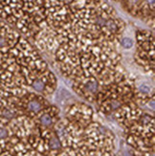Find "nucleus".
<instances>
[{"label": "nucleus", "mask_w": 155, "mask_h": 156, "mask_svg": "<svg viewBox=\"0 0 155 156\" xmlns=\"http://www.w3.org/2000/svg\"><path fill=\"white\" fill-rule=\"evenodd\" d=\"M0 87L22 88L48 97L57 89V77L28 39L0 19Z\"/></svg>", "instance_id": "nucleus-1"}, {"label": "nucleus", "mask_w": 155, "mask_h": 156, "mask_svg": "<svg viewBox=\"0 0 155 156\" xmlns=\"http://www.w3.org/2000/svg\"><path fill=\"white\" fill-rule=\"evenodd\" d=\"M82 147H85L89 150L114 152L116 148V137L108 127L94 120L84 127Z\"/></svg>", "instance_id": "nucleus-2"}, {"label": "nucleus", "mask_w": 155, "mask_h": 156, "mask_svg": "<svg viewBox=\"0 0 155 156\" xmlns=\"http://www.w3.org/2000/svg\"><path fill=\"white\" fill-rule=\"evenodd\" d=\"M134 60L146 73H154V34L150 30L136 31V51Z\"/></svg>", "instance_id": "nucleus-3"}, {"label": "nucleus", "mask_w": 155, "mask_h": 156, "mask_svg": "<svg viewBox=\"0 0 155 156\" xmlns=\"http://www.w3.org/2000/svg\"><path fill=\"white\" fill-rule=\"evenodd\" d=\"M95 112L91 105L85 103H74L65 108L64 118L82 126H88L94 121Z\"/></svg>", "instance_id": "nucleus-4"}, {"label": "nucleus", "mask_w": 155, "mask_h": 156, "mask_svg": "<svg viewBox=\"0 0 155 156\" xmlns=\"http://www.w3.org/2000/svg\"><path fill=\"white\" fill-rule=\"evenodd\" d=\"M62 118L60 116V109L56 105L50 104L40 110L33 120L37 127L45 128V129H54L56 124Z\"/></svg>", "instance_id": "nucleus-5"}, {"label": "nucleus", "mask_w": 155, "mask_h": 156, "mask_svg": "<svg viewBox=\"0 0 155 156\" xmlns=\"http://www.w3.org/2000/svg\"><path fill=\"white\" fill-rule=\"evenodd\" d=\"M119 44L125 49H131L134 45V41L130 37H122L120 39Z\"/></svg>", "instance_id": "nucleus-6"}]
</instances>
